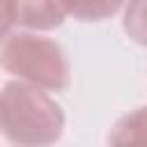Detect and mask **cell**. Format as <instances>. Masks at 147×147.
Returning <instances> with one entry per match:
<instances>
[{
    "label": "cell",
    "mask_w": 147,
    "mask_h": 147,
    "mask_svg": "<svg viewBox=\"0 0 147 147\" xmlns=\"http://www.w3.org/2000/svg\"><path fill=\"white\" fill-rule=\"evenodd\" d=\"M62 106L32 83L11 78L2 83L0 94V131L11 145H53L64 133Z\"/></svg>",
    "instance_id": "1"
},
{
    "label": "cell",
    "mask_w": 147,
    "mask_h": 147,
    "mask_svg": "<svg viewBox=\"0 0 147 147\" xmlns=\"http://www.w3.org/2000/svg\"><path fill=\"white\" fill-rule=\"evenodd\" d=\"M0 64L9 76L48 92H64L71 85V67L64 48L37 30L14 28L2 34Z\"/></svg>",
    "instance_id": "2"
},
{
    "label": "cell",
    "mask_w": 147,
    "mask_h": 147,
    "mask_svg": "<svg viewBox=\"0 0 147 147\" xmlns=\"http://www.w3.org/2000/svg\"><path fill=\"white\" fill-rule=\"evenodd\" d=\"M69 18L62 0H2V34L14 28L48 32Z\"/></svg>",
    "instance_id": "3"
},
{
    "label": "cell",
    "mask_w": 147,
    "mask_h": 147,
    "mask_svg": "<svg viewBox=\"0 0 147 147\" xmlns=\"http://www.w3.org/2000/svg\"><path fill=\"white\" fill-rule=\"evenodd\" d=\"M110 145H147V106L122 115L108 131Z\"/></svg>",
    "instance_id": "4"
},
{
    "label": "cell",
    "mask_w": 147,
    "mask_h": 147,
    "mask_svg": "<svg viewBox=\"0 0 147 147\" xmlns=\"http://www.w3.org/2000/svg\"><path fill=\"white\" fill-rule=\"evenodd\" d=\"M67 14L80 23H99L115 16L129 0H62Z\"/></svg>",
    "instance_id": "5"
},
{
    "label": "cell",
    "mask_w": 147,
    "mask_h": 147,
    "mask_svg": "<svg viewBox=\"0 0 147 147\" xmlns=\"http://www.w3.org/2000/svg\"><path fill=\"white\" fill-rule=\"evenodd\" d=\"M122 28L133 44L147 46V0H129L124 5Z\"/></svg>",
    "instance_id": "6"
}]
</instances>
